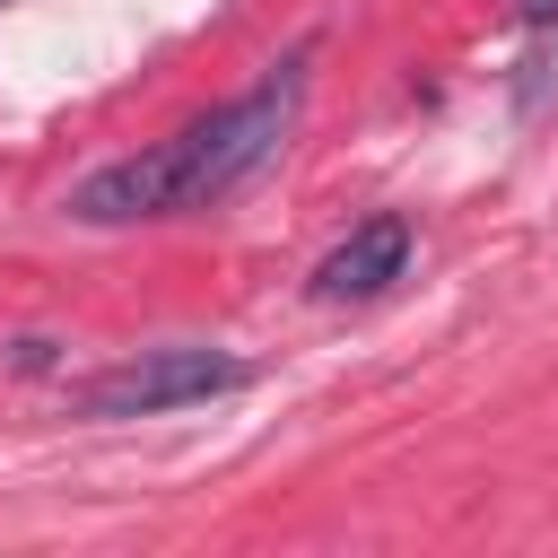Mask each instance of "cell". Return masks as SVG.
I'll return each instance as SVG.
<instances>
[{"mask_svg":"<svg viewBox=\"0 0 558 558\" xmlns=\"http://www.w3.org/2000/svg\"><path fill=\"white\" fill-rule=\"evenodd\" d=\"M244 375H253V366H244L235 349H192V340H174V349H140V357L87 375V384L70 392V410H78V418H157V410L218 401V392H235Z\"/></svg>","mask_w":558,"mask_h":558,"instance_id":"cell-2","label":"cell"},{"mask_svg":"<svg viewBox=\"0 0 558 558\" xmlns=\"http://www.w3.org/2000/svg\"><path fill=\"white\" fill-rule=\"evenodd\" d=\"M296 105H305V61H279L262 87H244L235 105H218L209 122L183 131V209H209L227 192H244L296 131Z\"/></svg>","mask_w":558,"mask_h":558,"instance_id":"cell-1","label":"cell"},{"mask_svg":"<svg viewBox=\"0 0 558 558\" xmlns=\"http://www.w3.org/2000/svg\"><path fill=\"white\" fill-rule=\"evenodd\" d=\"M401 270H410V218H401V209H375L366 227H349V235L314 262V296H323V305H366V296H384Z\"/></svg>","mask_w":558,"mask_h":558,"instance_id":"cell-4","label":"cell"},{"mask_svg":"<svg viewBox=\"0 0 558 558\" xmlns=\"http://www.w3.org/2000/svg\"><path fill=\"white\" fill-rule=\"evenodd\" d=\"M523 17H558V0H523Z\"/></svg>","mask_w":558,"mask_h":558,"instance_id":"cell-5","label":"cell"},{"mask_svg":"<svg viewBox=\"0 0 558 558\" xmlns=\"http://www.w3.org/2000/svg\"><path fill=\"white\" fill-rule=\"evenodd\" d=\"M166 209H183V131L157 140V148H140V157L96 166L70 192V218L78 227H131V218H166Z\"/></svg>","mask_w":558,"mask_h":558,"instance_id":"cell-3","label":"cell"}]
</instances>
